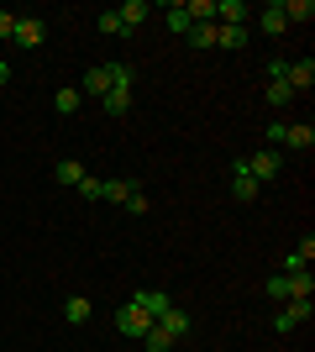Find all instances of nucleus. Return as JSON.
I'll return each instance as SVG.
<instances>
[{
  "instance_id": "1",
  "label": "nucleus",
  "mask_w": 315,
  "mask_h": 352,
  "mask_svg": "<svg viewBox=\"0 0 315 352\" xmlns=\"http://www.w3.org/2000/svg\"><path fill=\"white\" fill-rule=\"evenodd\" d=\"M116 331H121V337H132V342H142V337L152 331V316H148L142 305H132V300H126V305L116 310Z\"/></svg>"
},
{
  "instance_id": "2",
  "label": "nucleus",
  "mask_w": 315,
  "mask_h": 352,
  "mask_svg": "<svg viewBox=\"0 0 315 352\" xmlns=\"http://www.w3.org/2000/svg\"><path fill=\"white\" fill-rule=\"evenodd\" d=\"M43 37H47L43 16H16V32H11L16 47H43Z\"/></svg>"
},
{
  "instance_id": "3",
  "label": "nucleus",
  "mask_w": 315,
  "mask_h": 352,
  "mask_svg": "<svg viewBox=\"0 0 315 352\" xmlns=\"http://www.w3.org/2000/svg\"><path fill=\"white\" fill-rule=\"evenodd\" d=\"M247 21H253L247 0H215V27H247Z\"/></svg>"
},
{
  "instance_id": "4",
  "label": "nucleus",
  "mask_w": 315,
  "mask_h": 352,
  "mask_svg": "<svg viewBox=\"0 0 315 352\" xmlns=\"http://www.w3.org/2000/svg\"><path fill=\"white\" fill-rule=\"evenodd\" d=\"M284 85L294 89V100H300V95H310V85H315V58L289 63V69H284Z\"/></svg>"
},
{
  "instance_id": "5",
  "label": "nucleus",
  "mask_w": 315,
  "mask_h": 352,
  "mask_svg": "<svg viewBox=\"0 0 315 352\" xmlns=\"http://www.w3.org/2000/svg\"><path fill=\"white\" fill-rule=\"evenodd\" d=\"M300 321H310V300H284V310L273 316V331L284 337V331H294Z\"/></svg>"
},
{
  "instance_id": "6",
  "label": "nucleus",
  "mask_w": 315,
  "mask_h": 352,
  "mask_svg": "<svg viewBox=\"0 0 315 352\" xmlns=\"http://www.w3.org/2000/svg\"><path fill=\"white\" fill-rule=\"evenodd\" d=\"M79 95H84V100H105V95H110V69L95 63V69L79 79Z\"/></svg>"
},
{
  "instance_id": "7",
  "label": "nucleus",
  "mask_w": 315,
  "mask_h": 352,
  "mask_svg": "<svg viewBox=\"0 0 315 352\" xmlns=\"http://www.w3.org/2000/svg\"><path fill=\"white\" fill-rule=\"evenodd\" d=\"M242 163H247V174H253L257 184L279 179V168H284V158H279V153H253V158H242Z\"/></svg>"
},
{
  "instance_id": "8",
  "label": "nucleus",
  "mask_w": 315,
  "mask_h": 352,
  "mask_svg": "<svg viewBox=\"0 0 315 352\" xmlns=\"http://www.w3.org/2000/svg\"><path fill=\"white\" fill-rule=\"evenodd\" d=\"M257 190H263V184H257V179L253 174H247V163H231V195H237V200H242V206H247V200H257Z\"/></svg>"
},
{
  "instance_id": "9",
  "label": "nucleus",
  "mask_w": 315,
  "mask_h": 352,
  "mask_svg": "<svg viewBox=\"0 0 315 352\" xmlns=\"http://www.w3.org/2000/svg\"><path fill=\"white\" fill-rule=\"evenodd\" d=\"M152 326H158V331H168V337L179 342V337H189V326H195V321H189V316H184V310L174 305V310H163V316H158Z\"/></svg>"
},
{
  "instance_id": "10",
  "label": "nucleus",
  "mask_w": 315,
  "mask_h": 352,
  "mask_svg": "<svg viewBox=\"0 0 315 352\" xmlns=\"http://www.w3.org/2000/svg\"><path fill=\"white\" fill-rule=\"evenodd\" d=\"M116 16H121V32H137L152 16V6H148V0H126V6H116Z\"/></svg>"
},
{
  "instance_id": "11",
  "label": "nucleus",
  "mask_w": 315,
  "mask_h": 352,
  "mask_svg": "<svg viewBox=\"0 0 315 352\" xmlns=\"http://www.w3.org/2000/svg\"><path fill=\"white\" fill-rule=\"evenodd\" d=\"M253 16H257V27L268 32V37L289 32V21H284V0H273V6H263V11H253Z\"/></svg>"
},
{
  "instance_id": "12",
  "label": "nucleus",
  "mask_w": 315,
  "mask_h": 352,
  "mask_svg": "<svg viewBox=\"0 0 315 352\" xmlns=\"http://www.w3.org/2000/svg\"><path fill=\"white\" fill-rule=\"evenodd\" d=\"M132 305H142V310L152 316V321H158L163 310H174V300H168L163 289H137V294H132Z\"/></svg>"
},
{
  "instance_id": "13",
  "label": "nucleus",
  "mask_w": 315,
  "mask_h": 352,
  "mask_svg": "<svg viewBox=\"0 0 315 352\" xmlns=\"http://www.w3.org/2000/svg\"><path fill=\"white\" fill-rule=\"evenodd\" d=\"M90 316H95V305L84 300V294H69V300H63V321L69 326H84Z\"/></svg>"
},
{
  "instance_id": "14",
  "label": "nucleus",
  "mask_w": 315,
  "mask_h": 352,
  "mask_svg": "<svg viewBox=\"0 0 315 352\" xmlns=\"http://www.w3.org/2000/svg\"><path fill=\"white\" fill-rule=\"evenodd\" d=\"M284 289H289V300H310L315 274H310V268H300V274H284Z\"/></svg>"
},
{
  "instance_id": "15",
  "label": "nucleus",
  "mask_w": 315,
  "mask_h": 352,
  "mask_svg": "<svg viewBox=\"0 0 315 352\" xmlns=\"http://www.w3.org/2000/svg\"><path fill=\"white\" fill-rule=\"evenodd\" d=\"M284 142L300 147V153H310V147H315V126H310V121H294V126H284Z\"/></svg>"
},
{
  "instance_id": "16",
  "label": "nucleus",
  "mask_w": 315,
  "mask_h": 352,
  "mask_svg": "<svg viewBox=\"0 0 315 352\" xmlns=\"http://www.w3.org/2000/svg\"><path fill=\"white\" fill-rule=\"evenodd\" d=\"M163 21H168V32H174V37H189V27H195V21H189V11H184V0H174V6H168Z\"/></svg>"
},
{
  "instance_id": "17",
  "label": "nucleus",
  "mask_w": 315,
  "mask_h": 352,
  "mask_svg": "<svg viewBox=\"0 0 315 352\" xmlns=\"http://www.w3.org/2000/svg\"><path fill=\"white\" fill-rule=\"evenodd\" d=\"M215 47H226V53H242V47H247V27H215Z\"/></svg>"
},
{
  "instance_id": "18",
  "label": "nucleus",
  "mask_w": 315,
  "mask_h": 352,
  "mask_svg": "<svg viewBox=\"0 0 315 352\" xmlns=\"http://www.w3.org/2000/svg\"><path fill=\"white\" fill-rule=\"evenodd\" d=\"M53 179H58V184H74V190H79V179H84V163H79V158L53 163Z\"/></svg>"
},
{
  "instance_id": "19",
  "label": "nucleus",
  "mask_w": 315,
  "mask_h": 352,
  "mask_svg": "<svg viewBox=\"0 0 315 352\" xmlns=\"http://www.w3.org/2000/svg\"><path fill=\"white\" fill-rule=\"evenodd\" d=\"M132 190H137L132 179H105V184H100V200H110V206H121V200H126V195H132Z\"/></svg>"
},
{
  "instance_id": "20",
  "label": "nucleus",
  "mask_w": 315,
  "mask_h": 352,
  "mask_svg": "<svg viewBox=\"0 0 315 352\" xmlns=\"http://www.w3.org/2000/svg\"><path fill=\"white\" fill-rule=\"evenodd\" d=\"M100 105L110 111V116H126V111H132V89H121V85H116V89H110V95H105Z\"/></svg>"
},
{
  "instance_id": "21",
  "label": "nucleus",
  "mask_w": 315,
  "mask_h": 352,
  "mask_svg": "<svg viewBox=\"0 0 315 352\" xmlns=\"http://www.w3.org/2000/svg\"><path fill=\"white\" fill-rule=\"evenodd\" d=\"M79 105H84V95H79V89H58V95H53V111H58V116H74Z\"/></svg>"
},
{
  "instance_id": "22",
  "label": "nucleus",
  "mask_w": 315,
  "mask_h": 352,
  "mask_svg": "<svg viewBox=\"0 0 315 352\" xmlns=\"http://www.w3.org/2000/svg\"><path fill=\"white\" fill-rule=\"evenodd\" d=\"M263 100H268V105H294V89H289L284 79H268V89H263Z\"/></svg>"
},
{
  "instance_id": "23",
  "label": "nucleus",
  "mask_w": 315,
  "mask_h": 352,
  "mask_svg": "<svg viewBox=\"0 0 315 352\" xmlns=\"http://www.w3.org/2000/svg\"><path fill=\"white\" fill-rule=\"evenodd\" d=\"M142 347H148V352H174V337H168V331H158V326H152L148 337H142Z\"/></svg>"
},
{
  "instance_id": "24",
  "label": "nucleus",
  "mask_w": 315,
  "mask_h": 352,
  "mask_svg": "<svg viewBox=\"0 0 315 352\" xmlns=\"http://www.w3.org/2000/svg\"><path fill=\"white\" fill-rule=\"evenodd\" d=\"M105 69H110V89H116V85H121V89H132V63H121V58H116V63H105Z\"/></svg>"
},
{
  "instance_id": "25",
  "label": "nucleus",
  "mask_w": 315,
  "mask_h": 352,
  "mask_svg": "<svg viewBox=\"0 0 315 352\" xmlns=\"http://www.w3.org/2000/svg\"><path fill=\"white\" fill-rule=\"evenodd\" d=\"M95 27H100L105 37H126V32H121V16H116V11H100V16H95Z\"/></svg>"
},
{
  "instance_id": "26",
  "label": "nucleus",
  "mask_w": 315,
  "mask_h": 352,
  "mask_svg": "<svg viewBox=\"0 0 315 352\" xmlns=\"http://www.w3.org/2000/svg\"><path fill=\"white\" fill-rule=\"evenodd\" d=\"M184 43H189V47H215V27H189Z\"/></svg>"
},
{
  "instance_id": "27",
  "label": "nucleus",
  "mask_w": 315,
  "mask_h": 352,
  "mask_svg": "<svg viewBox=\"0 0 315 352\" xmlns=\"http://www.w3.org/2000/svg\"><path fill=\"white\" fill-rule=\"evenodd\" d=\"M121 210H132V216H148V195H142V190H132L126 200H121Z\"/></svg>"
},
{
  "instance_id": "28",
  "label": "nucleus",
  "mask_w": 315,
  "mask_h": 352,
  "mask_svg": "<svg viewBox=\"0 0 315 352\" xmlns=\"http://www.w3.org/2000/svg\"><path fill=\"white\" fill-rule=\"evenodd\" d=\"M100 184H105V179L84 174V179H79V195H84V200H100Z\"/></svg>"
},
{
  "instance_id": "29",
  "label": "nucleus",
  "mask_w": 315,
  "mask_h": 352,
  "mask_svg": "<svg viewBox=\"0 0 315 352\" xmlns=\"http://www.w3.org/2000/svg\"><path fill=\"white\" fill-rule=\"evenodd\" d=\"M268 300H279V305L289 300V289H284V274H273V279H268Z\"/></svg>"
},
{
  "instance_id": "30",
  "label": "nucleus",
  "mask_w": 315,
  "mask_h": 352,
  "mask_svg": "<svg viewBox=\"0 0 315 352\" xmlns=\"http://www.w3.org/2000/svg\"><path fill=\"white\" fill-rule=\"evenodd\" d=\"M11 32H16V16L0 6V43H11Z\"/></svg>"
},
{
  "instance_id": "31",
  "label": "nucleus",
  "mask_w": 315,
  "mask_h": 352,
  "mask_svg": "<svg viewBox=\"0 0 315 352\" xmlns=\"http://www.w3.org/2000/svg\"><path fill=\"white\" fill-rule=\"evenodd\" d=\"M0 85H11V63L0 58Z\"/></svg>"
},
{
  "instance_id": "32",
  "label": "nucleus",
  "mask_w": 315,
  "mask_h": 352,
  "mask_svg": "<svg viewBox=\"0 0 315 352\" xmlns=\"http://www.w3.org/2000/svg\"><path fill=\"white\" fill-rule=\"evenodd\" d=\"M0 47H5V43H0Z\"/></svg>"
}]
</instances>
